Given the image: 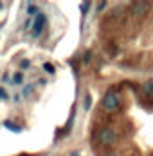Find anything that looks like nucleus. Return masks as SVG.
<instances>
[{"mask_svg":"<svg viewBox=\"0 0 153 156\" xmlns=\"http://www.w3.org/2000/svg\"><path fill=\"white\" fill-rule=\"evenodd\" d=\"M97 140H99V144H103V145H112L114 142L117 140V136H115V133L110 127H103V129L97 131Z\"/></svg>","mask_w":153,"mask_h":156,"instance_id":"obj_1","label":"nucleus"},{"mask_svg":"<svg viewBox=\"0 0 153 156\" xmlns=\"http://www.w3.org/2000/svg\"><path fill=\"white\" fill-rule=\"evenodd\" d=\"M119 106V95L115 92H108L105 97H103V108L105 109H117Z\"/></svg>","mask_w":153,"mask_h":156,"instance_id":"obj_2","label":"nucleus"},{"mask_svg":"<svg viewBox=\"0 0 153 156\" xmlns=\"http://www.w3.org/2000/svg\"><path fill=\"white\" fill-rule=\"evenodd\" d=\"M45 23H47V18L45 15H40L36 16V22H34V29H32V34L34 36H40L42 34V31H43V27H45Z\"/></svg>","mask_w":153,"mask_h":156,"instance_id":"obj_3","label":"nucleus"},{"mask_svg":"<svg viewBox=\"0 0 153 156\" xmlns=\"http://www.w3.org/2000/svg\"><path fill=\"white\" fill-rule=\"evenodd\" d=\"M148 7H150V5H148L146 2H133V4H132V13L135 16H142L148 11Z\"/></svg>","mask_w":153,"mask_h":156,"instance_id":"obj_4","label":"nucleus"},{"mask_svg":"<svg viewBox=\"0 0 153 156\" xmlns=\"http://www.w3.org/2000/svg\"><path fill=\"white\" fill-rule=\"evenodd\" d=\"M142 92L148 94V95H153V81H146L142 84Z\"/></svg>","mask_w":153,"mask_h":156,"instance_id":"obj_5","label":"nucleus"},{"mask_svg":"<svg viewBox=\"0 0 153 156\" xmlns=\"http://www.w3.org/2000/svg\"><path fill=\"white\" fill-rule=\"evenodd\" d=\"M4 126H6L7 129H11L13 133H22V127H18L15 122H9V120H6V122H4Z\"/></svg>","mask_w":153,"mask_h":156,"instance_id":"obj_6","label":"nucleus"},{"mask_svg":"<svg viewBox=\"0 0 153 156\" xmlns=\"http://www.w3.org/2000/svg\"><path fill=\"white\" fill-rule=\"evenodd\" d=\"M27 13H29V15H36V13H38V7H36L34 4H27ZM38 15H40V13H38Z\"/></svg>","mask_w":153,"mask_h":156,"instance_id":"obj_7","label":"nucleus"},{"mask_svg":"<svg viewBox=\"0 0 153 156\" xmlns=\"http://www.w3.org/2000/svg\"><path fill=\"white\" fill-rule=\"evenodd\" d=\"M43 70H45L47 74H54V65L52 63H45L43 65Z\"/></svg>","mask_w":153,"mask_h":156,"instance_id":"obj_8","label":"nucleus"},{"mask_svg":"<svg viewBox=\"0 0 153 156\" xmlns=\"http://www.w3.org/2000/svg\"><path fill=\"white\" fill-rule=\"evenodd\" d=\"M22 72H16L15 76H13V83H15V84H22Z\"/></svg>","mask_w":153,"mask_h":156,"instance_id":"obj_9","label":"nucleus"},{"mask_svg":"<svg viewBox=\"0 0 153 156\" xmlns=\"http://www.w3.org/2000/svg\"><path fill=\"white\" fill-rule=\"evenodd\" d=\"M90 104H92V99H90V95H87V97H85V109L90 108Z\"/></svg>","mask_w":153,"mask_h":156,"instance_id":"obj_10","label":"nucleus"},{"mask_svg":"<svg viewBox=\"0 0 153 156\" xmlns=\"http://www.w3.org/2000/svg\"><path fill=\"white\" fill-rule=\"evenodd\" d=\"M88 7H90V4H88V2H83V4H81V13H83V15H85V13H87V9H88Z\"/></svg>","mask_w":153,"mask_h":156,"instance_id":"obj_11","label":"nucleus"},{"mask_svg":"<svg viewBox=\"0 0 153 156\" xmlns=\"http://www.w3.org/2000/svg\"><path fill=\"white\" fill-rule=\"evenodd\" d=\"M0 99H7V94H6L4 88H0Z\"/></svg>","mask_w":153,"mask_h":156,"instance_id":"obj_12","label":"nucleus"},{"mask_svg":"<svg viewBox=\"0 0 153 156\" xmlns=\"http://www.w3.org/2000/svg\"><path fill=\"white\" fill-rule=\"evenodd\" d=\"M105 5H106V2H101V4L97 5V9H99V11H103V9H105Z\"/></svg>","mask_w":153,"mask_h":156,"instance_id":"obj_13","label":"nucleus"},{"mask_svg":"<svg viewBox=\"0 0 153 156\" xmlns=\"http://www.w3.org/2000/svg\"><path fill=\"white\" fill-rule=\"evenodd\" d=\"M31 90H32V88H31V86H27V88L24 90V97H25V95H29V94H31Z\"/></svg>","mask_w":153,"mask_h":156,"instance_id":"obj_14","label":"nucleus"},{"mask_svg":"<svg viewBox=\"0 0 153 156\" xmlns=\"http://www.w3.org/2000/svg\"><path fill=\"white\" fill-rule=\"evenodd\" d=\"M90 59H92V54H90V52H87V56H85V61H90Z\"/></svg>","mask_w":153,"mask_h":156,"instance_id":"obj_15","label":"nucleus"},{"mask_svg":"<svg viewBox=\"0 0 153 156\" xmlns=\"http://www.w3.org/2000/svg\"><path fill=\"white\" fill-rule=\"evenodd\" d=\"M29 66V61H22V68H27Z\"/></svg>","mask_w":153,"mask_h":156,"instance_id":"obj_16","label":"nucleus"},{"mask_svg":"<svg viewBox=\"0 0 153 156\" xmlns=\"http://www.w3.org/2000/svg\"><path fill=\"white\" fill-rule=\"evenodd\" d=\"M70 156H79V154H77V153H72V154H70Z\"/></svg>","mask_w":153,"mask_h":156,"instance_id":"obj_17","label":"nucleus"},{"mask_svg":"<svg viewBox=\"0 0 153 156\" xmlns=\"http://www.w3.org/2000/svg\"><path fill=\"white\" fill-rule=\"evenodd\" d=\"M108 156H117V154H108Z\"/></svg>","mask_w":153,"mask_h":156,"instance_id":"obj_18","label":"nucleus"},{"mask_svg":"<svg viewBox=\"0 0 153 156\" xmlns=\"http://www.w3.org/2000/svg\"><path fill=\"white\" fill-rule=\"evenodd\" d=\"M0 7H2V4H0Z\"/></svg>","mask_w":153,"mask_h":156,"instance_id":"obj_19","label":"nucleus"}]
</instances>
